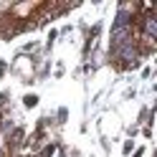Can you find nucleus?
Returning a JSON list of instances; mask_svg holds the SVG:
<instances>
[{
  "label": "nucleus",
  "mask_w": 157,
  "mask_h": 157,
  "mask_svg": "<svg viewBox=\"0 0 157 157\" xmlns=\"http://www.w3.org/2000/svg\"><path fill=\"white\" fill-rule=\"evenodd\" d=\"M144 28H147V33H150V36H155V21H152V15L147 18V25Z\"/></svg>",
  "instance_id": "nucleus-1"
}]
</instances>
